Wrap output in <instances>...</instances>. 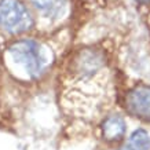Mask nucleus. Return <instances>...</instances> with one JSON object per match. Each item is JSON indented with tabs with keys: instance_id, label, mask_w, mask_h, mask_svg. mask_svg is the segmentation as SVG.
<instances>
[{
	"instance_id": "nucleus-1",
	"label": "nucleus",
	"mask_w": 150,
	"mask_h": 150,
	"mask_svg": "<svg viewBox=\"0 0 150 150\" xmlns=\"http://www.w3.org/2000/svg\"><path fill=\"white\" fill-rule=\"evenodd\" d=\"M33 17L22 0H0V28L11 35L30 30Z\"/></svg>"
},
{
	"instance_id": "nucleus-4",
	"label": "nucleus",
	"mask_w": 150,
	"mask_h": 150,
	"mask_svg": "<svg viewBox=\"0 0 150 150\" xmlns=\"http://www.w3.org/2000/svg\"><path fill=\"white\" fill-rule=\"evenodd\" d=\"M102 132L106 141L114 142L120 141L125 134V121L121 116H110L105 120L102 125Z\"/></svg>"
},
{
	"instance_id": "nucleus-6",
	"label": "nucleus",
	"mask_w": 150,
	"mask_h": 150,
	"mask_svg": "<svg viewBox=\"0 0 150 150\" xmlns=\"http://www.w3.org/2000/svg\"><path fill=\"white\" fill-rule=\"evenodd\" d=\"M32 3L47 15H58L65 7V0H32Z\"/></svg>"
},
{
	"instance_id": "nucleus-5",
	"label": "nucleus",
	"mask_w": 150,
	"mask_h": 150,
	"mask_svg": "<svg viewBox=\"0 0 150 150\" xmlns=\"http://www.w3.org/2000/svg\"><path fill=\"white\" fill-rule=\"evenodd\" d=\"M128 147L131 150H149L150 149V135L145 129H137L131 134Z\"/></svg>"
},
{
	"instance_id": "nucleus-3",
	"label": "nucleus",
	"mask_w": 150,
	"mask_h": 150,
	"mask_svg": "<svg viewBox=\"0 0 150 150\" xmlns=\"http://www.w3.org/2000/svg\"><path fill=\"white\" fill-rule=\"evenodd\" d=\"M125 108L132 116L150 121V86L132 88L125 98Z\"/></svg>"
},
{
	"instance_id": "nucleus-7",
	"label": "nucleus",
	"mask_w": 150,
	"mask_h": 150,
	"mask_svg": "<svg viewBox=\"0 0 150 150\" xmlns=\"http://www.w3.org/2000/svg\"><path fill=\"white\" fill-rule=\"evenodd\" d=\"M118 150H131V149H129V147L127 146V147H123V149H118Z\"/></svg>"
},
{
	"instance_id": "nucleus-2",
	"label": "nucleus",
	"mask_w": 150,
	"mask_h": 150,
	"mask_svg": "<svg viewBox=\"0 0 150 150\" xmlns=\"http://www.w3.org/2000/svg\"><path fill=\"white\" fill-rule=\"evenodd\" d=\"M7 54L15 64L21 65L30 77H37L44 68V58L40 44L30 39L13 43L7 48Z\"/></svg>"
}]
</instances>
